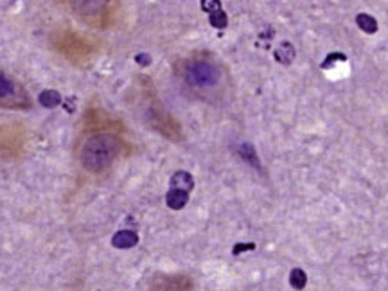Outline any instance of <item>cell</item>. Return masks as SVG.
<instances>
[{
  "label": "cell",
  "mask_w": 388,
  "mask_h": 291,
  "mask_svg": "<svg viewBox=\"0 0 388 291\" xmlns=\"http://www.w3.org/2000/svg\"><path fill=\"white\" fill-rule=\"evenodd\" d=\"M169 187L171 189L185 191V193L190 194V191L194 189V176L189 171H176L171 176V180H169Z\"/></svg>",
  "instance_id": "277c9868"
},
{
  "label": "cell",
  "mask_w": 388,
  "mask_h": 291,
  "mask_svg": "<svg viewBox=\"0 0 388 291\" xmlns=\"http://www.w3.org/2000/svg\"><path fill=\"white\" fill-rule=\"evenodd\" d=\"M106 0H70V6L81 15H95L104 8Z\"/></svg>",
  "instance_id": "5b68a950"
},
{
  "label": "cell",
  "mask_w": 388,
  "mask_h": 291,
  "mask_svg": "<svg viewBox=\"0 0 388 291\" xmlns=\"http://www.w3.org/2000/svg\"><path fill=\"white\" fill-rule=\"evenodd\" d=\"M13 90H15V85H13L8 77H4L0 74V97H8V95L13 94Z\"/></svg>",
  "instance_id": "5bb4252c"
},
{
  "label": "cell",
  "mask_w": 388,
  "mask_h": 291,
  "mask_svg": "<svg viewBox=\"0 0 388 291\" xmlns=\"http://www.w3.org/2000/svg\"><path fill=\"white\" fill-rule=\"evenodd\" d=\"M138 243V234L135 230H119L117 234H114L112 237V245L119 250H128L137 246Z\"/></svg>",
  "instance_id": "3957f363"
},
{
  "label": "cell",
  "mask_w": 388,
  "mask_h": 291,
  "mask_svg": "<svg viewBox=\"0 0 388 291\" xmlns=\"http://www.w3.org/2000/svg\"><path fill=\"white\" fill-rule=\"evenodd\" d=\"M209 22L212 27H216V29H225V27L229 25V16H227V13L223 11V8L221 9H216V11L209 13Z\"/></svg>",
  "instance_id": "7c38bea8"
},
{
  "label": "cell",
  "mask_w": 388,
  "mask_h": 291,
  "mask_svg": "<svg viewBox=\"0 0 388 291\" xmlns=\"http://www.w3.org/2000/svg\"><path fill=\"white\" fill-rule=\"evenodd\" d=\"M187 203H189V193L169 187L168 194H165V205H168L171 210H182Z\"/></svg>",
  "instance_id": "52a82bcc"
},
{
  "label": "cell",
  "mask_w": 388,
  "mask_h": 291,
  "mask_svg": "<svg viewBox=\"0 0 388 291\" xmlns=\"http://www.w3.org/2000/svg\"><path fill=\"white\" fill-rule=\"evenodd\" d=\"M200 6L205 13H212L216 9H221V0H202Z\"/></svg>",
  "instance_id": "2e32d148"
},
{
  "label": "cell",
  "mask_w": 388,
  "mask_h": 291,
  "mask_svg": "<svg viewBox=\"0 0 388 291\" xmlns=\"http://www.w3.org/2000/svg\"><path fill=\"white\" fill-rule=\"evenodd\" d=\"M185 80L190 87L196 88H210L219 81V70L216 65L205 60H194L187 65Z\"/></svg>",
  "instance_id": "7a4b0ae2"
},
{
  "label": "cell",
  "mask_w": 388,
  "mask_h": 291,
  "mask_svg": "<svg viewBox=\"0 0 388 291\" xmlns=\"http://www.w3.org/2000/svg\"><path fill=\"white\" fill-rule=\"evenodd\" d=\"M308 284V275L302 268H293L289 273V286L293 289H304Z\"/></svg>",
  "instance_id": "8fae6325"
},
{
  "label": "cell",
  "mask_w": 388,
  "mask_h": 291,
  "mask_svg": "<svg viewBox=\"0 0 388 291\" xmlns=\"http://www.w3.org/2000/svg\"><path fill=\"white\" fill-rule=\"evenodd\" d=\"M135 61H137L141 67H148V65H151V56L146 54V52H141V54L135 56Z\"/></svg>",
  "instance_id": "e0dca14e"
},
{
  "label": "cell",
  "mask_w": 388,
  "mask_h": 291,
  "mask_svg": "<svg viewBox=\"0 0 388 291\" xmlns=\"http://www.w3.org/2000/svg\"><path fill=\"white\" fill-rule=\"evenodd\" d=\"M356 25L367 34L377 33V20L374 18V16L367 15V13H359V15L356 16Z\"/></svg>",
  "instance_id": "9c48e42d"
},
{
  "label": "cell",
  "mask_w": 388,
  "mask_h": 291,
  "mask_svg": "<svg viewBox=\"0 0 388 291\" xmlns=\"http://www.w3.org/2000/svg\"><path fill=\"white\" fill-rule=\"evenodd\" d=\"M273 56H275V61H279V63L289 65L291 61L295 60L297 52H295V47L291 45V42H282L281 45L275 49Z\"/></svg>",
  "instance_id": "ba28073f"
},
{
  "label": "cell",
  "mask_w": 388,
  "mask_h": 291,
  "mask_svg": "<svg viewBox=\"0 0 388 291\" xmlns=\"http://www.w3.org/2000/svg\"><path fill=\"white\" fill-rule=\"evenodd\" d=\"M347 56L343 52H331L325 56V60L322 61V65L320 67L323 68V70H329V68H332L336 63H340V61H345Z\"/></svg>",
  "instance_id": "4fadbf2b"
},
{
  "label": "cell",
  "mask_w": 388,
  "mask_h": 291,
  "mask_svg": "<svg viewBox=\"0 0 388 291\" xmlns=\"http://www.w3.org/2000/svg\"><path fill=\"white\" fill-rule=\"evenodd\" d=\"M121 142L112 133H95L81 148V164L92 173H99L112 166L119 155Z\"/></svg>",
  "instance_id": "6da1fadb"
},
{
  "label": "cell",
  "mask_w": 388,
  "mask_h": 291,
  "mask_svg": "<svg viewBox=\"0 0 388 291\" xmlns=\"http://www.w3.org/2000/svg\"><path fill=\"white\" fill-rule=\"evenodd\" d=\"M255 248H257L255 243H237V245L232 246V255L239 257L243 252H250V250H255Z\"/></svg>",
  "instance_id": "9a60e30c"
},
{
  "label": "cell",
  "mask_w": 388,
  "mask_h": 291,
  "mask_svg": "<svg viewBox=\"0 0 388 291\" xmlns=\"http://www.w3.org/2000/svg\"><path fill=\"white\" fill-rule=\"evenodd\" d=\"M38 101L40 104L43 106V108H56V106L61 104V95L60 92L56 90H43L42 94L38 95Z\"/></svg>",
  "instance_id": "30bf717a"
},
{
  "label": "cell",
  "mask_w": 388,
  "mask_h": 291,
  "mask_svg": "<svg viewBox=\"0 0 388 291\" xmlns=\"http://www.w3.org/2000/svg\"><path fill=\"white\" fill-rule=\"evenodd\" d=\"M237 155H239L241 160H244L248 166L254 167V169H257V171L263 169V166H261V160H259V156H257V151H255V148L252 146L250 142L239 144V146H237Z\"/></svg>",
  "instance_id": "8992f818"
}]
</instances>
